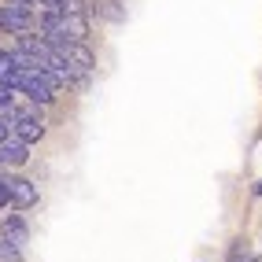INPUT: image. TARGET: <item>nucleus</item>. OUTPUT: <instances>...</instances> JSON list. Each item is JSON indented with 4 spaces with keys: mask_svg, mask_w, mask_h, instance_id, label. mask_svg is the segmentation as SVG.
<instances>
[{
    "mask_svg": "<svg viewBox=\"0 0 262 262\" xmlns=\"http://www.w3.org/2000/svg\"><path fill=\"white\" fill-rule=\"evenodd\" d=\"M4 118L11 126V137H15V141H23V144H33V141H41V137H45V122H41L37 107H8Z\"/></svg>",
    "mask_w": 262,
    "mask_h": 262,
    "instance_id": "obj_1",
    "label": "nucleus"
},
{
    "mask_svg": "<svg viewBox=\"0 0 262 262\" xmlns=\"http://www.w3.org/2000/svg\"><path fill=\"white\" fill-rule=\"evenodd\" d=\"M11 89L26 93L33 103H52V100H56V85L48 81L45 71H19V74H15V81H11Z\"/></svg>",
    "mask_w": 262,
    "mask_h": 262,
    "instance_id": "obj_2",
    "label": "nucleus"
},
{
    "mask_svg": "<svg viewBox=\"0 0 262 262\" xmlns=\"http://www.w3.org/2000/svg\"><path fill=\"white\" fill-rule=\"evenodd\" d=\"M33 8L30 4H19V0H4L0 4V30L4 33H30L33 30Z\"/></svg>",
    "mask_w": 262,
    "mask_h": 262,
    "instance_id": "obj_3",
    "label": "nucleus"
},
{
    "mask_svg": "<svg viewBox=\"0 0 262 262\" xmlns=\"http://www.w3.org/2000/svg\"><path fill=\"white\" fill-rule=\"evenodd\" d=\"M4 181V192H8V203H15L19 211H30L33 203H37V185H33L30 178H19V173H8Z\"/></svg>",
    "mask_w": 262,
    "mask_h": 262,
    "instance_id": "obj_4",
    "label": "nucleus"
},
{
    "mask_svg": "<svg viewBox=\"0 0 262 262\" xmlns=\"http://www.w3.org/2000/svg\"><path fill=\"white\" fill-rule=\"evenodd\" d=\"M59 52H63V59L71 63L74 74H93V71H96V56L89 52V45H85V41H67Z\"/></svg>",
    "mask_w": 262,
    "mask_h": 262,
    "instance_id": "obj_5",
    "label": "nucleus"
},
{
    "mask_svg": "<svg viewBox=\"0 0 262 262\" xmlns=\"http://www.w3.org/2000/svg\"><path fill=\"white\" fill-rule=\"evenodd\" d=\"M26 159H30V144L15 141V137L0 141V166H23Z\"/></svg>",
    "mask_w": 262,
    "mask_h": 262,
    "instance_id": "obj_6",
    "label": "nucleus"
},
{
    "mask_svg": "<svg viewBox=\"0 0 262 262\" xmlns=\"http://www.w3.org/2000/svg\"><path fill=\"white\" fill-rule=\"evenodd\" d=\"M59 26L67 33V41H89V19H85V15L59 11Z\"/></svg>",
    "mask_w": 262,
    "mask_h": 262,
    "instance_id": "obj_7",
    "label": "nucleus"
},
{
    "mask_svg": "<svg viewBox=\"0 0 262 262\" xmlns=\"http://www.w3.org/2000/svg\"><path fill=\"white\" fill-rule=\"evenodd\" d=\"M0 240H11V244H26L30 240V229H26V222L19 214H8L4 222H0Z\"/></svg>",
    "mask_w": 262,
    "mask_h": 262,
    "instance_id": "obj_8",
    "label": "nucleus"
},
{
    "mask_svg": "<svg viewBox=\"0 0 262 262\" xmlns=\"http://www.w3.org/2000/svg\"><path fill=\"white\" fill-rule=\"evenodd\" d=\"M15 74H19V59H15V48L11 52H0V81H15Z\"/></svg>",
    "mask_w": 262,
    "mask_h": 262,
    "instance_id": "obj_9",
    "label": "nucleus"
},
{
    "mask_svg": "<svg viewBox=\"0 0 262 262\" xmlns=\"http://www.w3.org/2000/svg\"><path fill=\"white\" fill-rule=\"evenodd\" d=\"M0 258H8V262H23V248H19V244H11V240H0Z\"/></svg>",
    "mask_w": 262,
    "mask_h": 262,
    "instance_id": "obj_10",
    "label": "nucleus"
},
{
    "mask_svg": "<svg viewBox=\"0 0 262 262\" xmlns=\"http://www.w3.org/2000/svg\"><path fill=\"white\" fill-rule=\"evenodd\" d=\"M11 93H15L11 85H8V81H0V111H8V107H11V100H15Z\"/></svg>",
    "mask_w": 262,
    "mask_h": 262,
    "instance_id": "obj_11",
    "label": "nucleus"
},
{
    "mask_svg": "<svg viewBox=\"0 0 262 262\" xmlns=\"http://www.w3.org/2000/svg\"><path fill=\"white\" fill-rule=\"evenodd\" d=\"M11 137V126H8V118H0V141H8Z\"/></svg>",
    "mask_w": 262,
    "mask_h": 262,
    "instance_id": "obj_12",
    "label": "nucleus"
},
{
    "mask_svg": "<svg viewBox=\"0 0 262 262\" xmlns=\"http://www.w3.org/2000/svg\"><path fill=\"white\" fill-rule=\"evenodd\" d=\"M8 207V192H4V181H0V211Z\"/></svg>",
    "mask_w": 262,
    "mask_h": 262,
    "instance_id": "obj_13",
    "label": "nucleus"
},
{
    "mask_svg": "<svg viewBox=\"0 0 262 262\" xmlns=\"http://www.w3.org/2000/svg\"><path fill=\"white\" fill-rule=\"evenodd\" d=\"M255 196H262V181H258V185H255Z\"/></svg>",
    "mask_w": 262,
    "mask_h": 262,
    "instance_id": "obj_14",
    "label": "nucleus"
},
{
    "mask_svg": "<svg viewBox=\"0 0 262 262\" xmlns=\"http://www.w3.org/2000/svg\"><path fill=\"white\" fill-rule=\"evenodd\" d=\"M19 4H30V8H33V4H37V0H19Z\"/></svg>",
    "mask_w": 262,
    "mask_h": 262,
    "instance_id": "obj_15",
    "label": "nucleus"
}]
</instances>
